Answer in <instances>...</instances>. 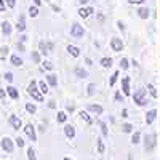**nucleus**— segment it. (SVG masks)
<instances>
[{
  "label": "nucleus",
  "mask_w": 160,
  "mask_h": 160,
  "mask_svg": "<svg viewBox=\"0 0 160 160\" xmlns=\"http://www.w3.org/2000/svg\"><path fill=\"white\" fill-rule=\"evenodd\" d=\"M24 131H26V135L31 138V141H37V135H35V130H34L32 125H28L24 128Z\"/></svg>",
  "instance_id": "6e6552de"
},
{
  "label": "nucleus",
  "mask_w": 160,
  "mask_h": 160,
  "mask_svg": "<svg viewBox=\"0 0 160 160\" xmlns=\"http://www.w3.org/2000/svg\"><path fill=\"white\" fill-rule=\"evenodd\" d=\"M26 111H28L29 114H34V112L37 111V108H35L34 104H31V102H29V104H26Z\"/></svg>",
  "instance_id": "b1692460"
},
{
  "label": "nucleus",
  "mask_w": 160,
  "mask_h": 160,
  "mask_svg": "<svg viewBox=\"0 0 160 160\" xmlns=\"http://www.w3.org/2000/svg\"><path fill=\"white\" fill-rule=\"evenodd\" d=\"M122 83H123V93H125V95H130V78L125 77L122 80Z\"/></svg>",
  "instance_id": "dca6fc26"
},
{
  "label": "nucleus",
  "mask_w": 160,
  "mask_h": 160,
  "mask_svg": "<svg viewBox=\"0 0 160 160\" xmlns=\"http://www.w3.org/2000/svg\"><path fill=\"white\" fill-rule=\"evenodd\" d=\"M5 10V3H3V0H0V11H3Z\"/></svg>",
  "instance_id": "c03bdc74"
},
{
  "label": "nucleus",
  "mask_w": 160,
  "mask_h": 160,
  "mask_svg": "<svg viewBox=\"0 0 160 160\" xmlns=\"http://www.w3.org/2000/svg\"><path fill=\"white\" fill-rule=\"evenodd\" d=\"M120 68H122V69H128V59H122V61H120Z\"/></svg>",
  "instance_id": "c85d7f7f"
},
{
  "label": "nucleus",
  "mask_w": 160,
  "mask_h": 160,
  "mask_svg": "<svg viewBox=\"0 0 160 160\" xmlns=\"http://www.w3.org/2000/svg\"><path fill=\"white\" fill-rule=\"evenodd\" d=\"M155 139H157V136L154 135V133H152V135H149V136H146V149H148V151H152L154 148H155Z\"/></svg>",
  "instance_id": "20e7f679"
},
{
  "label": "nucleus",
  "mask_w": 160,
  "mask_h": 160,
  "mask_svg": "<svg viewBox=\"0 0 160 160\" xmlns=\"http://www.w3.org/2000/svg\"><path fill=\"white\" fill-rule=\"evenodd\" d=\"M2 32H3L5 35H10V34H11V24H10L8 21L2 22Z\"/></svg>",
  "instance_id": "9b49d317"
},
{
  "label": "nucleus",
  "mask_w": 160,
  "mask_h": 160,
  "mask_svg": "<svg viewBox=\"0 0 160 160\" xmlns=\"http://www.w3.org/2000/svg\"><path fill=\"white\" fill-rule=\"evenodd\" d=\"M83 34H85V31H83V28L80 24H74L72 28H71V35L74 38H82Z\"/></svg>",
  "instance_id": "7ed1b4c3"
},
{
  "label": "nucleus",
  "mask_w": 160,
  "mask_h": 160,
  "mask_svg": "<svg viewBox=\"0 0 160 160\" xmlns=\"http://www.w3.org/2000/svg\"><path fill=\"white\" fill-rule=\"evenodd\" d=\"M148 88H149V91H151V95H152V96H157V91L154 90V87H152V85H149Z\"/></svg>",
  "instance_id": "c9c22d12"
},
{
  "label": "nucleus",
  "mask_w": 160,
  "mask_h": 160,
  "mask_svg": "<svg viewBox=\"0 0 160 160\" xmlns=\"http://www.w3.org/2000/svg\"><path fill=\"white\" fill-rule=\"evenodd\" d=\"M117 77H118V72H115V74L112 75V78H111V85H114V83H115V80H117Z\"/></svg>",
  "instance_id": "e433bc0d"
},
{
  "label": "nucleus",
  "mask_w": 160,
  "mask_h": 160,
  "mask_svg": "<svg viewBox=\"0 0 160 160\" xmlns=\"http://www.w3.org/2000/svg\"><path fill=\"white\" fill-rule=\"evenodd\" d=\"M133 99H135V102L138 106H144L146 102H148V101H146V90H142V88L138 90L135 95H133Z\"/></svg>",
  "instance_id": "f03ea898"
},
{
  "label": "nucleus",
  "mask_w": 160,
  "mask_h": 160,
  "mask_svg": "<svg viewBox=\"0 0 160 160\" xmlns=\"http://www.w3.org/2000/svg\"><path fill=\"white\" fill-rule=\"evenodd\" d=\"M98 151H99L101 154L104 152V146H102V141H101V139H98Z\"/></svg>",
  "instance_id": "2f4dec72"
},
{
  "label": "nucleus",
  "mask_w": 160,
  "mask_h": 160,
  "mask_svg": "<svg viewBox=\"0 0 160 160\" xmlns=\"http://www.w3.org/2000/svg\"><path fill=\"white\" fill-rule=\"evenodd\" d=\"M91 13H93V8H80L78 10V15L82 16V18H88Z\"/></svg>",
  "instance_id": "9d476101"
},
{
  "label": "nucleus",
  "mask_w": 160,
  "mask_h": 160,
  "mask_svg": "<svg viewBox=\"0 0 160 160\" xmlns=\"http://www.w3.org/2000/svg\"><path fill=\"white\" fill-rule=\"evenodd\" d=\"M139 138H141L139 133H135V135H133V138H131V142H133V144H138V142H139Z\"/></svg>",
  "instance_id": "cd10ccee"
},
{
  "label": "nucleus",
  "mask_w": 160,
  "mask_h": 160,
  "mask_svg": "<svg viewBox=\"0 0 160 160\" xmlns=\"http://www.w3.org/2000/svg\"><path fill=\"white\" fill-rule=\"evenodd\" d=\"M16 28H18V31H21V32L26 29V21H24V18H22V16L19 18V21H18V26H16Z\"/></svg>",
  "instance_id": "4be33fe9"
},
{
  "label": "nucleus",
  "mask_w": 160,
  "mask_h": 160,
  "mask_svg": "<svg viewBox=\"0 0 160 160\" xmlns=\"http://www.w3.org/2000/svg\"><path fill=\"white\" fill-rule=\"evenodd\" d=\"M34 2H35V5H40V3H42V0H34Z\"/></svg>",
  "instance_id": "de8ad7c7"
},
{
  "label": "nucleus",
  "mask_w": 160,
  "mask_h": 160,
  "mask_svg": "<svg viewBox=\"0 0 160 160\" xmlns=\"http://www.w3.org/2000/svg\"><path fill=\"white\" fill-rule=\"evenodd\" d=\"M8 122H10V125L15 128V130H19L21 127H22V122H21V118H18L16 115H11L10 118H8Z\"/></svg>",
  "instance_id": "423d86ee"
},
{
  "label": "nucleus",
  "mask_w": 160,
  "mask_h": 160,
  "mask_svg": "<svg viewBox=\"0 0 160 160\" xmlns=\"http://www.w3.org/2000/svg\"><path fill=\"white\" fill-rule=\"evenodd\" d=\"M139 18H142V19H148L149 18V10L148 8H139Z\"/></svg>",
  "instance_id": "a211bd4d"
},
{
  "label": "nucleus",
  "mask_w": 160,
  "mask_h": 160,
  "mask_svg": "<svg viewBox=\"0 0 160 160\" xmlns=\"http://www.w3.org/2000/svg\"><path fill=\"white\" fill-rule=\"evenodd\" d=\"M28 157H29V158H35V151H34L32 148L28 151Z\"/></svg>",
  "instance_id": "7c9ffc66"
},
{
  "label": "nucleus",
  "mask_w": 160,
  "mask_h": 160,
  "mask_svg": "<svg viewBox=\"0 0 160 160\" xmlns=\"http://www.w3.org/2000/svg\"><path fill=\"white\" fill-rule=\"evenodd\" d=\"M64 133H66V136H68L69 139H72V138L75 136V128L71 127V125H66V127H64Z\"/></svg>",
  "instance_id": "1a4fd4ad"
},
{
  "label": "nucleus",
  "mask_w": 160,
  "mask_h": 160,
  "mask_svg": "<svg viewBox=\"0 0 160 160\" xmlns=\"http://www.w3.org/2000/svg\"><path fill=\"white\" fill-rule=\"evenodd\" d=\"M95 90H96V85H95V83H90V85H88V95L93 96V95H95Z\"/></svg>",
  "instance_id": "a878e982"
},
{
  "label": "nucleus",
  "mask_w": 160,
  "mask_h": 160,
  "mask_svg": "<svg viewBox=\"0 0 160 160\" xmlns=\"http://www.w3.org/2000/svg\"><path fill=\"white\" fill-rule=\"evenodd\" d=\"M68 51L71 53V55H72L74 58H78V56H80V50H78L77 47H72V45H69V47H68Z\"/></svg>",
  "instance_id": "4468645a"
},
{
  "label": "nucleus",
  "mask_w": 160,
  "mask_h": 160,
  "mask_svg": "<svg viewBox=\"0 0 160 160\" xmlns=\"http://www.w3.org/2000/svg\"><path fill=\"white\" fill-rule=\"evenodd\" d=\"M123 131L130 133V131H131V125H125V127H123Z\"/></svg>",
  "instance_id": "79ce46f5"
},
{
  "label": "nucleus",
  "mask_w": 160,
  "mask_h": 160,
  "mask_svg": "<svg viewBox=\"0 0 160 160\" xmlns=\"http://www.w3.org/2000/svg\"><path fill=\"white\" fill-rule=\"evenodd\" d=\"M87 2H88V0H80V3H82V5H85Z\"/></svg>",
  "instance_id": "09e8293b"
},
{
  "label": "nucleus",
  "mask_w": 160,
  "mask_h": 160,
  "mask_svg": "<svg viewBox=\"0 0 160 160\" xmlns=\"http://www.w3.org/2000/svg\"><path fill=\"white\" fill-rule=\"evenodd\" d=\"M38 88H40V91H42V93H45V95L48 93V87L45 85V82H38Z\"/></svg>",
  "instance_id": "393cba45"
},
{
  "label": "nucleus",
  "mask_w": 160,
  "mask_h": 160,
  "mask_svg": "<svg viewBox=\"0 0 160 160\" xmlns=\"http://www.w3.org/2000/svg\"><path fill=\"white\" fill-rule=\"evenodd\" d=\"M37 85L38 83H35V82H32L31 85H29V90H28V93H29V95L35 99V101H38V102H42L43 101V96L42 95H40V93H38V90H37Z\"/></svg>",
  "instance_id": "f257e3e1"
},
{
  "label": "nucleus",
  "mask_w": 160,
  "mask_h": 160,
  "mask_svg": "<svg viewBox=\"0 0 160 160\" xmlns=\"http://www.w3.org/2000/svg\"><path fill=\"white\" fill-rule=\"evenodd\" d=\"M58 122H61V123H64L66 122V118H68V115H66V112H58Z\"/></svg>",
  "instance_id": "5701e85b"
},
{
  "label": "nucleus",
  "mask_w": 160,
  "mask_h": 160,
  "mask_svg": "<svg viewBox=\"0 0 160 160\" xmlns=\"http://www.w3.org/2000/svg\"><path fill=\"white\" fill-rule=\"evenodd\" d=\"M40 50H42V53H48V51H47V47H45L43 42H40Z\"/></svg>",
  "instance_id": "58836bf2"
},
{
  "label": "nucleus",
  "mask_w": 160,
  "mask_h": 160,
  "mask_svg": "<svg viewBox=\"0 0 160 160\" xmlns=\"http://www.w3.org/2000/svg\"><path fill=\"white\" fill-rule=\"evenodd\" d=\"M101 130H102V135L108 136V128H106V123H101Z\"/></svg>",
  "instance_id": "473e14b6"
},
{
  "label": "nucleus",
  "mask_w": 160,
  "mask_h": 160,
  "mask_svg": "<svg viewBox=\"0 0 160 160\" xmlns=\"http://www.w3.org/2000/svg\"><path fill=\"white\" fill-rule=\"evenodd\" d=\"M111 47H112L114 51H122V50H123V42H122L120 38L114 37V38L111 40Z\"/></svg>",
  "instance_id": "39448f33"
},
{
  "label": "nucleus",
  "mask_w": 160,
  "mask_h": 160,
  "mask_svg": "<svg viewBox=\"0 0 160 160\" xmlns=\"http://www.w3.org/2000/svg\"><path fill=\"white\" fill-rule=\"evenodd\" d=\"M101 66H102V68H111V66H112V59L111 58H102L101 59Z\"/></svg>",
  "instance_id": "412c9836"
},
{
  "label": "nucleus",
  "mask_w": 160,
  "mask_h": 160,
  "mask_svg": "<svg viewBox=\"0 0 160 160\" xmlns=\"http://www.w3.org/2000/svg\"><path fill=\"white\" fill-rule=\"evenodd\" d=\"M47 80H48V83H50L51 87H56V85H58L56 75H53V74H51V75H48V77H47Z\"/></svg>",
  "instance_id": "aec40b11"
},
{
  "label": "nucleus",
  "mask_w": 160,
  "mask_h": 160,
  "mask_svg": "<svg viewBox=\"0 0 160 160\" xmlns=\"http://www.w3.org/2000/svg\"><path fill=\"white\" fill-rule=\"evenodd\" d=\"M32 59H34L35 62H38V61H40V56H38V53H32Z\"/></svg>",
  "instance_id": "f704fd0d"
},
{
  "label": "nucleus",
  "mask_w": 160,
  "mask_h": 160,
  "mask_svg": "<svg viewBox=\"0 0 160 160\" xmlns=\"http://www.w3.org/2000/svg\"><path fill=\"white\" fill-rule=\"evenodd\" d=\"M128 2H130V3H142L144 0H128Z\"/></svg>",
  "instance_id": "37998d69"
},
{
  "label": "nucleus",
  "mask_w": 160,
  "mask_h": 160,
  "mask_svg": "<svg viewBox=\"0 0 160 160\" xmlns=\"http://www.w3.org/2000/svg\"><path fill=\"white\" fill-rule=\"evenodd\" d=\"M115 99L120 101V99H122V95H120V93H117V95H115Z\"/></svg>",
  "instance_id": "a18cd8bd"
},
{
  "label": "nucleus",
  "mask_w": 160,
  "mask_h": 160,
  "mask_svg": "<svg viewBox=\"0 0 160 160\" xmlns=\"http://www.w3.org/2000/svg\"><path fill=\"white\" fill-rule=\"evenodd\" d=\"M3 96H5V91H3L2 88H0V98H3Z\"/></svg>",
  "instance_id": "49530a36"
},
{
  "label": "nucleus",
  "mask_w": 160,
  "mask_h": 160,
  "mask_svg": "<svg viewBox=\"0 0 160 160\" xmlns=\"http://www.w3.org/2000/svg\"><path fill=\"white\" fill-rule=\"evenodd\" d=\"M29 15H31L32 18H35V16L38 15V10H37V7H31V8H29Z\"/></svg>",
  "instance_id": "bb28decb"
},
{
  "label": "nucleus",
  "mask_w": 160,
  "mask_h": 160,
  "mask_svg": "<svg viewBox=\"0 0 160 160\" xmlns=\"http://www.w3.org/2000/svg\"><path fill=\"white\" fill-rule=\"evenodd\" d=\"M2 149L7 151L8 154L13 152V141H11L10 138H3V139H2Z\"/></svg>",
  "instance_id": "0eeeda50"
},
{
  "label": "nucleus",
  "mask_w": 160,
  "mask_h": 160,
  "mask_svg": "<svg viewBox=\"0 0 160 160\" xmlns=\"http://www.w3.org/2000/svg\"><path fill=\"white\" fill-rule=\"evenodd\" d=\"M80 115H82V118L85 120V122H87V123H91V118L88 117V114H85V112H82V114H80Z\"/></svg>",
  "instance_id": "c756f323"
},
{
  "label": "nucleus",
  "mask_w": 160,
  "mask_h": 160,
  "mask_svg": "<svg viewBox=\"0 0 160 160\" xmlns=\"http://www.w3.org/2000/svg\"><path fill=\"white\" fill-rule=\"evenodd\" d=\"M88 111L96 112V114H102V108H101V106H98V104H90L88 106Z\"/></svg>",
  "instance_id": "2eb2a0df"
},
{
  "label": "nucleus",
  "mask_w": 160,
  "mask_h": 160,
  "mask_svg": "<svg viewBox=\"0 0 160 160\" xmlns=\"http://www.w3.org/2000/svg\"><path fill=\"white\" fill-rule=\"evenodd\" d=\"M155 117H157V111L154 109V111H151L148 115H146V122H148V123L151 125V123L154 122V120H155Z\"/></svg>",
  "instance_id": "ddd939ff"
},
{
  "label": "nucleus",
  "mask_w": 160,
  "mask_h": 160,
  "mask_svg": "<svg viewBox=\"0 0 160 160\" xmlns=\"http://www.w3.org/2000/svg\"><path fill=\"white\" fill-rule=\"evenodd\" d=\"M11 64H13V66H18V68H19V66H22V59H21L19 56H16V55H13V56H11Z\"/></svg>",
  "instance_id": "f3484780"
},
{
  "label": "nucleus",
  "mask_w": 160,
  "mask_h": 160,
  "mask_svg": "<svg viewBox=\"0 0 160 160\" xmlns=\"http://www.w3.org/2000/svg\"><path fill=\"white\" fill-rule=\"evenodd\" d=\"M75 74H77L80 78H85V77H88V72H87L85 69H82V68H77V69H75Z\"/></svg>",
  "instance_id": "6ab92c4d"
},
{
  "label": "nucleus",
  "mask_w": 160,
  "mask_h": 160,
  "mask_svg": "<svg viewBox=\"0 0 160 160\" xmlns=\"http://www.w3.org/2000/svg\"><path fill=\"white\" fill-rule=\"evenodd\" d=\"M7 91H8V95H10L13 99H18V98H19V95H18V90H16L15 87H8V88H7Z\"/></svg>",
  "instance_id": "f8f14e48"
},
{
  "label": "nucleus",
  "mask_w": 160,
  "mask_h": 160,
  "mask_svg": "<svg viewBox=\"0 0 160 160\" xmlns=\"http://www.w3.org/2000/svg\"><path fill=\"white\" fill-rule=\"evenodd\" d=\"M16 144H18V148H22V146H24V141H22L21 138H18V139H16Z\"/></svg>",
  "instance_id": "ea45409f"
},
{
  "label": "nucleus",
  "mask_w": 160,
  "mask_h": 160,
  "mask_svg": "<svg viewBox=\"0 0 160 160\" xmlns=\"http://www.w3.org/2000/svg\"><path fill=\"white\" fill-rule=\"evenodd\" d=\"M43 68H47V69H53V66H51V62H43Z\"/></svg>",
  "instance_id": "a19ab883"
},
{
  "label": "nucleus",
  "mask_w": 160,
  "mask_h": 160,
  "mask_svg": "<svg viewBox=\"0 0 160 160\" xmlns=\"http://www.w3.org/2000/svg\"><path fill=\"white\" fill-rule=\"evenodd\" d=\"M5 78L8 80V82H11V80H13V74H11V72H7V74H5Z\"/></svg>",
  "instance_id": "4c0bfd02"
},
{
  "label": "nucleus",
  "mask_w": 160,
  "mask_h": 160,
  "mask_svg": "<svg viewBox=\"0 0 160 160\" xmlns=\"http://www.w3.org/2000/svg\"><path fill=\"white\" fill-rule=\"evenodd\" d=\"M7 3H8V7H10V8H13V7L16 5V0H7Z\"/></svg>",
  "instance_id": "72a5a7b5"
}]
</instances>
